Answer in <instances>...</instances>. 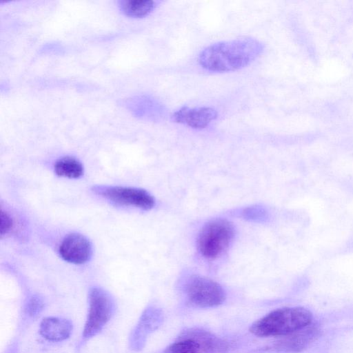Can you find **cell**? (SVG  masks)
I'll return each instance as SVG.
<instances>
[{
	"instance_id": "6da1fadb",
	"label": "cell",
	"mask_w": 353,
	"mask_h": 353,
	"mask_svg": "<svg viewBox=\"0 0 353 353\" xmlns=\"http://www.w3.org/2000/svg\"><path fill=\"white\" fill-rule=\"evenodd\" d=\"M264 44L252 37H241L211 44L198 56L199 65L213 72L241 70L261 56Z\"/></svg>"
},
{
	"instance_id": "7a4b0ae2",
	"label": "cell",
	"mask_w": 353,
	"mask_h": 353,
	"mask_svg": "<svg viewBox=\"0 0 353 353\" xmlns=\"http://www.w3.org/2000/svg\"><path fill=\"white\" fill-rule=\"evenodd\" d=\"M312 321V312L305 307H283L256 320L250 331L259 337L284 336L307 327Z\"/></svg>"
},
{
	"instance_id": "3957f363",
	"label": "cell",
	"mask_w": 353,
	"mask_h": 353,
	"mask_svg": "<svg viewBox=\"0 0 353 353\" xmlns=\"http://www.w3.org/2000/svg\"><path fill=\"white\" fill-rule=\"evenodd\" d=\"M116 310L111 295L98 287L90 288L88 293V310L77 348L97 336L112 319Z\"/></svg>"
},
{
	"instance_id": "277c9868",
	"label": "cell",
	"mask_w": 353,
	"mask_h": 353,
	"mask_svg": "<svg viewBox=\"0 0 353 353\" xmlns=\"http://www.w3.org/2000/svg\"><path fill=\"white\" fill-rule=\"evenodd\" d=\"M228 343L201 330H189L168 346L163 353H226Z\"/></svg>"
},
{
	"instance_id": "5b68a950",
	"label": "cell",
	"mask_w": 353,
	"mask_h": 353,
	"mask_svg": "<svg viewBox=\"0 0 353 353\" xmlns=\"http://www.w3.org/2000/svg\"><path fill=\"white\" fill-rule=\"evenodd\" d=\"M234 235L232 224L224 219H215L206 223L198 237V248L207 259L220 256L230 245Z\"/></svg>"
},
{
	"instance_id": "8992f818",
	"label": "cell",
	"mask_w": 353,
	"mask_h": 353,
	"mask_svg": "<svg viewBox=\"0 0 353 353\" xmlns=\"http://www.w3.org/2000/svg\"><path fill=\"white\" fill-rule=\"evenodd\" d=\"M185 293L191 304L202 308L219 306L225 299V292L219 283L201 276L188 280Z\"/></svg>"
},
{
	"instance_id": "52a82bcc",
	"label": "cell",
	"mask_w": 353,
	"mask_h": 353,
	"mask_svg": "<svg viewBox=\"0 0 353 353\" xmlns=\"http://www.w3.org/2000/svg\"><path fill=\"white\" fill-rule=\"evenodd\" d=\"M94 192L113 203L150 210L154 205L153 196L147 191L123 186H97Z\"/></svg>"
},
{
	"instance_id": "ba28073f",
	"label": "cell",
	"mask_w": 353,
	"mask_h": 353,
	"mask_svg": "<svg viewBox=\"0 0 353 353\" xmlns=\"http://www.w3.org/2000/svg\"><path fill=\"white\" fill-rule=\"evenodd\" d=\"M161 321L162 314L160 310L154 307H147L131 332L128 339L129 347L135 352L143 349L148 336L158 328Z\"/></svg>"
},
{
	"instance_id": "9c48e42d",
	"label": "cell",
	"mask_w": 353,
	"mask_h": 353,
	"mask_svg": "<svg viewBox=\"0 0 353 353\" xmlns=\"http://www.w3.org/2000/svg\"><path fill=\"white\" fill-rule=\"evenodd\" d=\"M59 252L65 261L82 264L89 260L92 254V245L88 239L78 233L65 236L60 244Z\"/></svg>"
},
{
	"instance_id": "30bf717a",
	"label": "cell",
	"mask_w": 353,
	"mask_h": 353,
	"mask_svg": "<svg viewBox=\"0 0 353 353\" xmlns=\"http://www.w3.org/2000/svg\"><path fill=\"white\" fill-rule=\"evenodd\" d=\"M217 117V111L210 107L183 106L172 114V119L178 123L201 130L208 126Z\"/></svg>"
},
{
	"instance_id": "8fae6325",
	"label": "cell",
	"mask_w": 353,
	"mask_h": 353,
	"mask_svg": "<svg viewBox=\"0 0 353 353\" xmlns=\"http://www.w3.org/2000/svg\"><path fill=\"white\" fill-rule=\"evenodd\" d=\"M73 324L69 319L47 316L42 319L39 324V334L46 341L61 342L67 340L71 336Z\"/></svg>"
},
{
	"instance_id": "7c38bea8",
	"label": "cell",
	"mask_w": 353,
	"mask_h": 353,
	"mask_svg": "<svg viewBox=\"0 0 353 353\" xmlns=\"http://www.w3.org/2000/svg\"><path fill=\"white\" fill-rule=\"evenodd\" d=\"M305 328L284 336V338L273 345V348L279 352H287L301 350L316 334L314 330Z\"/></svg>"
},
{
	"instance_id": "4fadbf2b",
	"label": "cell",
	"mask_w": 353,
	"mask_h": 353,
	"mask_svg": "<svg viewBox=\"0 0 353 353\" xmlns=\"http://www.w3.org/2000/svg\"><path fill=\"white\" fill-rule=\"evenodd\" d=\"M159 1L153 0L121 1L119 7L127 16L143 17L150 14L157 6Z\"/></svg>"
},
{
	"instance_id": "5bb4252c",
	"label": "cell",
	"mask_w": 353,
	"mask_h": 353,
	"mask_svg": "<svg viewBox=\"0 0 353 353\" xmlns=\"http://www.w3.org/2000/svg\"><path fill=\"white\" fill-rule=\"evenodd\" d=\"M54 168L58 176L69 179L79 178L83 173L81 163L72 157H64L58 159Z\"/></svg>"
},
{
	"instance_id": "9a60e30c",
	"label": "cell",
	"mask_w": 353,
	"mask_h": 353,
	"mask_svg": "<svg viewBox=\"0 0 353 353\" xmlns=\"http://www.w3.org/2000/svg\"><path fill=\"white\" fill-rule=\"evenodd\" d=\"M44 301L41 297L37 295L30 296L25 306V312L30 317H35L44 308Z\"/></svg>"
},
{
	"instance_id": "2e32d148",
	"label": "cell",
	"mask_w": 353,
	"mask_h": 353,
	"mask_svg": "<svg viewBox=\"0 0 353 353\" xmlns=\"http://www.w3.org/2000/svg\"><path fill=\"white\" fill-rule=\"evenodd\" d=\"M1 221H0V230L1 234L6 235L9 234L14 228V221L11 214L8 211L1 208Z\"/></svg>"
},
{
	"instance_id": "e0dca14e",
	"label": "cell",
	"mask_w": 353,
	"mask_h": 353,
	"mask_svg": "<svg viewBox=\"0 0 353 353\" xmlns=\"http://www.w3.org/2000/svg\"><path fill=\"white\" fill-rule=\"evenodd\" d=\"M243 215L246 219L259 221L265 219L266 212L261 207H250L243 211Z\"/></svg>"
}]
</instances>
